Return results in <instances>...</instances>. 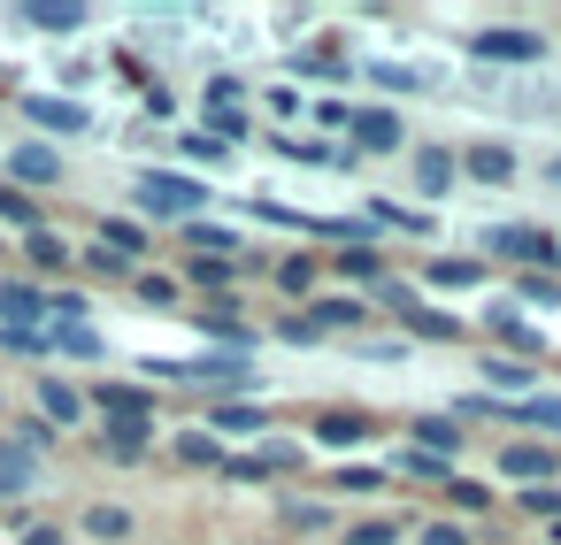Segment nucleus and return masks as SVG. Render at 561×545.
Returning <instances> with one entry per match:
<instances>
[{
    "instance_id": "obj_1",
    "label": "nucleus",
    "mask_w": 561,
    "mask_h": 545,
    "mask_svg": "<svg viewBox=\"0 0 561 545\" xmlns=\"http://www.w3.org/2000/svg\"><path fill=\"white\" fill-rule=\"evenodd\" d=\"M131 200H139L147 216H185V223H193V216L208 208V185H201V177H170V170H139V177H131Z\"/></svg>"
},
{
    "instance_id": "obj_2",
    "label": "nucleus",
    "mask_w": 561,
    "mask_h": 545,
    "mask_svg": "<svg viewBox=\"0 0 561 545\" xmlns=\"http://www.w3.org/2000/svg\"><path fill=\"white\" fill-rule=\"evenodd\" d=\"M154 376H178V384H231L247 392L254 384V361L247 353H193V361H147Z\"/></svg>"
},
{
    "instance_id": "obj_3",
    "label": "nucleus",
    "mask_w": 561,
    "mask_h": 545,
    "mask_svg": "<svg viewBox=\"0 0 561 545\" xmlns=\"http://www.w3.org/2000/svg\"><path fill=\"white\" fill-rule=\"evenodd\" d=\"M500 476H507L515 491L553 484V476H561V453H553L546 438H500Z\"/></svg>"
},
{
    "instance_id": "obj_4",
    "label": "nucleus",
    "mask_w": 561,
    "mask_h": 545,
    "mask_svg": "<svg viewBox=\"0 0 561 545\" xmlns=\"http://www.w3.org/2000/svg\"><path fill=\"white\" fill-rule=\"evenodd\" d=\"M484 254H500V262H530V269H546V277H553V262H561V239H546V231H523V223H492V231H484Z\"/></svg>"
},
{
    "instance_id": "obj_5",
    "label": "nucleus",
    "mask_w": 561,
    "mask_h": 545,
    "mask_svg": "<svg viewBox=\"0 0 561 545\" xmlns=\"http://www.w3.org/2000/svg\"><path fill=\"white\" fill-rule=\"evenodd\" d=\"M469 55H477V62H546V39L523 32V24H492V32L469 39Z\"/></svg>"
},
{
    "instance_id": "obj_6",
    "label": "nucleus",
    "mask_w": 561,
    "mask_h": 545,
    "mask_svg": "<svg viewBox=\"0 0 561 545\" xmlns=\"http://www.w3.org/2000/svg\"><path fill=\"white\" fill-rule=\"evenodd\" d=\"M9 185H62V154L47 147V139H24V147H9Z\"/></svg>"
},
{
    "instance_id": "obj_7",
    "label": "nucleus",
    "mask_w": 561,
    "mask_h": 545,
    "mask_svg": "<svg viewBox=\"0 0 561 545\" xmlns=\"http://www.w3.org/2000/svg\"><path fill=\"white\" fill-rule=\"evenodd\" d=\"M354 147L362 154H400L408 147V124L392 108H354Z\"/></svg>"
},
{
    "instance_id": "obj_8",
    "label": "nucleus",
    "mask_w": 561,
    "mask_h": 545,
    "mask_svg": "<svg viewBox=\"0 0 561 545\" xmlns=\"http://www.w3.org/2000/svg\"><path fill=\"white\" fill-rule=\"evenodd\" d=\"M208 430H216V438H254V445H262V438H270V407H254V399H224V407L208 415Z\"/></svg>"
},
{
    "instance_id": "obj_9",
    "label": "nucleus",
    "mask_w": 561,
    "mask_h": 545,
    "mask_svg": "<svg viewBox=\"0 0 561 545\" xmlns=\"http://www.w3.org/2000/svg\"><path fill=\"white\" fill-rule=\"evenodd\" d=\"M500 422H523V430H538V438H561V392L507 399V407H500Z\"/></svg>"
},
{
    "instance_id": "obj_10",
    "label": "nucleus",
    "mask_w": 561,
    "mask_h": 545,
    "mask_svg": "<svg viewBox=\"0 0 561 545\" xmlns=\"http://www.w3.org/2000/svg\"><path fill=\"white\" fill-rule=\"evenodd\" d=\"M24 116L39 124V131H85L93 116H85V101H62V93H32L24 101Z\"/></svg>"
},
{
    "instance_id": "obj_11",
    "label": "nucleus",
    "mask_w": 561,
    "mask_h": 545,
    "mask_svg": "<svg viewBox=\"0 0 561 545\" xmlns=\"http://www.w3.org/2000/svg\"><path fill=\"white\" fill-rule=\"evenodd\" d=\"M454 177H461V154H446V147H423V154H415V193L446 200V193H454Z\"/></svg>"
},
{
    "instance_id": "obj_12",
    "label": "nucleus",
    "mask_w": 561,
    "mask_h": 545,
    "mask_svg": "<svg viewBox=\"0 0 561 545\" xmlns=\"http://www.w3.org/2000/svg\"><path fill=\"white\" fill-rule=\"evenodd\" d=\"M461 177H477V185H507V177H515V147H500V139L469 147V154H461Z\"/></svg>"
},
{
    "instance_id": "obj_13",
    "label": "nucleus",
    "mask_w": 561,
    "mask_h": 545,
    "mask_svg": "<svg viewBox=\"0 0 561 545\" xmlns=\"http://www.w3.org/2000/svg\"><path fill=\"white\" fill-rule=\"evenodd\" d=\"M85 407H101L108 422H124V415H154V392H139V384H93Z\"/></svg>"
},
{
    "instance_id": "obj_14",
    "label": "nucleus",
    "mask_w": 561,
    "mask_h": 545,
    "mask_svg": "<svg viewBox=\"0 0 561 545\" xmlns=\"http://www.w3.org/2000/svg\"><path fill=\"white\" fill-rule=\"evenodd\" d=\"M39 315H47L39 285H0V331H39Z\"/></svg>"
},
{
    "instance_id": "obj_15",
    "label": "nucleus",
    "mask_w": 561,
    "mask_h": 545,
    "mask_svg": "<svg viewBox=\"0 0 561 545\" xmlns=\"http://www.w3.org/2000/svg\"><path fill=\"white\" fill-rule=\"evenodd\" d=\"M39 415L70 430V422H85V392H78V384H62V376H39Z\"/></svg>"
},
{
    "instance_id": "obj_16",
    "label": "nucleus",
    "mask_w": 561,
    "mask_h": 545,
    "mask_svg": "<svg viewBox=\"0 0 561 545\" xmlns=\"http://www.w3.org/2000/svg\"><path fill=\"white\" fill-rule=\"evenodd\" d=\"M16 24H32V32H85V9L78 0H32V9H16Z\"/></svg>"
},
{
    "instance_id": "obj_17",
    "label": "nucleus",
    "mask_w": 561,
    "mask_h": 545,
    "mask_svg": "<svg viewBox=\"0 0 561 545\" xmlns=\"http://www.w3.org/2000/svg\"><path fill=\"white\" fill-rule=\"evenodd\" d=\"M423 285H438V292H461V285H484V262H469V254H431V269H423Z\"/></svg>"
},
{
    "instance_id": "obj_18",
    "label": "nucleus",
    "mask_w": 561,
    "mask_h": 545,
    "mask_svg": "<svg viewBox=\"0 0 561 545\" xmlns=\"http://www.w3.org/2000/svg\"><path fill=\"white\" fill-rule=\"evenodd\" d=\"M377 422L369 415H354V407H331V415H316V445H362Z\"/></svg>"
},
{
    "instance_id": "obj_19",
    "label": "nucleus",
    "mask_w": 561,
    "mask_h": 545,
    "mask_svg": "<svg viewBox=\"0 0 561 545\" xmlns=\"http://www.w3.org/2000/svg\"><path fill=\"white\" fill-rule=\"evenodd\" d=\"M154 445V415H124V422H108V461H139Z\"/></svg>"
},
{
    "instance_id": "obj_20",
    "label": "nucleus",
    "mask_w": 561,
    "mask_h": 545,
    "mask_svg": "<svg viewBox=\"0 0 561 545\" xmlns=\"http://www.w3.org/2000/svg\"><path fill=\"white\" fill-rule=\"evenodd\" d=\"M392 476H408V484H438V491H446L454 461H438V453H423V445H400V453H392Z\"/></svg>"
},
{
    "instance_id": "obj_21",
    "label": "nucleus",
    "mask_w": 561,
    "mask_h": 545,
    "mask_svg": "<svg viewBox=\"0 0 561 545\" xmlns=\"http://www.w3.org/2000/svg\"><path fill=\"white\" fill-rule=\"evenodd\" d=\"M78 530H85V537H101V545H116V537H131L139 522H131V507H116V499H93Z\"/></svg>"
},
{
    "instance_id": "obj_22",
    "label": "nucleus",
    "mask_w": 561,
    "mask_h": 545,
    "mask_svg": "<svg viewBox=\"0 0 561 545\" xmlns=\"http://www.w3.org/2000/svg\"><path fill=\"white\" fill-rule=\"evenodd\" d=\"M39 484V453H24V445H0V499H24Z\"/></svg>"
},
{
    "instance_id": "obj_23",
    "label": "nucleus",
    "mask_w": 561,
    "mask_h": 545,
    "mask_svg": "<svg viewBox=\"0 0 561 545\" xmlns=\"http://www.w3.org/2000/svg\"><path fill=\"white\" fill-rule=\"evenodd\" d=\"M270 147H277V154H293L300 170H346V154H339L331 139H285V131H277Z\"/></svg>"
},
{
    "instance_id": "obj_24",
    "label": "nucleus",
    "mask_w": 561,
    "mask_h": 545,
    "mask_svg": "<svg viewBox=\"0 0 561 545\" xmlns=\"http://www.w3.org/2000/svg\"><path fill=\"white\" fill-rule=\"evenodd\" d=\"M400 323H408V338H438V346H454V338H461V323H454L446 308H431V300H415Z\"/></svg>"
},
{
    "instance_id": "obj_25",
    "label": "nucleus",
    "mask_w": 561,
    "mask_h": 545,
    "mask_svg": "<svg viewBox=\"0 0 561 545\" xmlns=\"http://www.w3.org/2000/svg\"><path fill=\"white\" fill-rule=\"evenodd\" d=\"M415 445L438 453V461H454V453H461V422H454V415H415Z\"/></svg>"
},
{
    "instance_id": "obj_26",
    "label": "nucleus",
    "mask_w": 561,
    "mask_h": 545,
    "mask_svg": "<svg viewBox=\"0 0 561 545\" xmlns=\"http://www.w3.org/2000/svg\"><path fill=\"white\" fill-rule=\"evenodd\" d=\"M101 246L124 254V262H139V254H147V223H131V216H101Z\"/></svg>"
},
{
    "instance_id": "obj_27",
    "label": "nucleus",
    "mask_w": 561,
    "mask_h": 545,
    "mask_svg": "<svg viewBox=\"0 0 561 545\" xmlns=\"http://www.w3.org/2000/svg\"><path fill=\"white\" fill-rule=\"evenodd\" d=\"M185 254H216V262H239V239H231L224 223H201V216H193V223H185Z\"/></svg>"
},
{
    "instance_id": "obj_28",
    "label": "nucleus",
    "mask_w": 561,
    "mask_h": 545,
    "mask_svg": "<svg viewBox=\"0 0 561 545\" xmlns=\"http://www.w3.org/2000/svg\"><path fill=\"white\" fill-rule=\"evenodd\" d=\"M47 346H55V353H70V361H101V353H108L93 323H55V338H47Z\"/></svg>"
},
{
    "instance_id": "obj_29",
    "label": "nucleus",
    "mask_w": 561,
    "mask_h": 545,
    "mask_svg": "<svg viewBox=\"0 0 561 545\" xmlns=\"http://www.w3.org/2000/svg\"><path fill=\"white\" fill-rule=\"evenodd\" d=\"M170 453H178L185 468H224V461H231V453L216 445V430H178V445H170Z\"/></svg>"
},
{
    "instance_id": "obj_30",
    "label": "nucleus",
    "mask_w": 561,
    "mask_h": 545,
    "mask_svg": "<svg viewBox=\"0 0 561 545\" xmlns=\"http://www.w3.org/2000/svg\"><path fill=\"white\" fill-rule=\"evenodd\" d=\"M308 323H316V331H362V323H369V308H362V300H316V308H308Z\"/></svg>"
},
{
    "instance_id": "obj_31",
    "label": "nucleus",
    "mask_w": 561,
    "mask_h": 545,
    "mask_svg": "<svg viewBox=\"0 0 561 545\" xmlns=\"http://www.w3.org/2000/svg\"><path fill=\"white\" fill-rule=\"evenodd\" d=\"M0 223H16V231H24V239H32V231H39V200H32V193H24V185H9V177H0Z\"/></svg>"
},
{
    "instance_id": "obj_32",
    "label": "nucleus",
    "mask_w": 561,
    "mask_h": 545,
    "mask_svg": "<svg viewBox=\"0 0 561 545\" xmlns=\"http://www.w3.org/2000/svg\"><path fill=\"white\" fill-rule=\"evenodd\" d=\"M331 269H339V277H354V285H369V292L385 285V254H377V246H354V254H339Z\"/></svg>"
},
{
    "instance_id": "obj_33",
    "label": "nucleus",
    "mask_w": 561,
    "mask_h": 545,
    "mask_svg": "<svg viewBox=\"0 0 561 545\" xmlns=\"http://www.w3.org/2000/svg\"><path fill=\"white\" fill-rule=\"evenodd\" d=\"M201 116H208V139H247V108H231V101H201Z\"/></svg>"
},
{
    "instance_id": "obj_34",
    "label": "nucleus",
    "mask_w": 561,
    "mask_h": 545,
    "mask_svg": "<svg viewBox=\"0 0 561 545\" xmlns=\"http://www.w3.org/2000/svg\"><path fill=\"white\" fill-rule=\"evenodd\" d=\"M484 384H492V399H500V392H523V384H530V361H500V353H484Z\"/></svg>"
},
{
    "instance_id": "obj_35",
    "label": "nucleus",
    "mask_w": 561,
    "mask_h": 545,
    "mask_svg": "<svg viewBox=\"0 0 561 545\" xmlns=\"http://www.w3.org/2000/svg\"><path fill=\"white\" fill-rule=\"evenodd\" d=\"M277 514H285L293 530H331V507H323V499H308V491H293V499H285Z\"/></svg>"
},
{
    "instance_id": "obj_36",
    "label": "nucleus",
    "mask_w": 561,
    "mask_h": 545,
    "mask_svg": "<svg viewBox=\"0 0 561 545\" xmlns=\"http://www.w3.org/2000/svg\"><path fill=\"white\" fill-rule=\"evenodd\" d=\"M515 507L530 522H561V484H530V491H515Z\"/></svg>"
},
{
    "instance_id": "obj_37",
    "label": "nucleus",
    "mask_w": 561,
    "mask_h": 545,
    "mask_svg": "<svg viewBox=\"0 0 561 545\" xmlns=\"http://www.w3.org/2000/svg\"><path fill=\"white\" fill-rule=\"evenodd\" d=\"M369 223H392V231H415V239H431V231H438L431 216H415V208H392V200H377V208H369Z\"/></svg>"
},
{
    "instance_id": "obj_38",
    "label": "nucleus",
    "mask_w": 561,
    "mask_h": 545,
    "mask_svg": "<svg viewBox=\"0 0 561 545\" xmlns=\"http://www.w3.org/2000/svg\"><path fill=\"white\" fill-rule=\"evenodd\" d=\"M446 499H454L461 514H484V507H492V484H477V476H446Z\"/></svg>"
},
{
    "instance_id": "obj_39",
    "label": "nucleus",
    "mask_w": 561,
    "mask_h": 545,
    "mask_svg": "<svg viewBox=\"0 0 561 545\" xmlns=\"http://www.w3.org/2000/svg\"><path fill=\"white\" fill-rule=\"evenodd\" d=\"M339 545H400V522H385V514H369V522H346V537Z\"/></svg>"
},
{
    "instance_id": "obj_40",
    "label": "nucleus",
    "mask_w": 561,
    "mask_h": 545,
    "mask_svg": "<svg viewBox=\"0 0 561 545\" xmlns=\"http://www.w3.org/2000/svg\"><path fill=\"white\" fill-rule=\"evenodd\" d=\"M24 254H32L39 269H70V246H62L55 231H32V239H24Z\"/></svg>"
},
{
    "instance_id": "obj_41",
    "label": "nucleus",
    "mask_w": 561,
    "mask_h": 545,
    "mask_svg": "<svg viewBox=\"0 0 561 545\" xmlns=\"http://www.w3.org/2000/svg\"><path fill=\"white\" fill-rule=\"evenodd\" d=\"M131 285H139V300H147V308H178V277H162V269H139Z\"/></svg>"
},
{
    "instance_id": "obj_42",
    "label": "nucleus",
    "mask_w": 561,
    "mask_h": 545,
    "mask_svg": "<svg viewBox=\"0 0 561 545\" xmlns=\"http://www.w3.org/2000/svg\"><path fill=\"white\" fill-rule=\"evenodd\" d=\"M293 70L300 78H339L346 62H339V47H308V55H293Z\"/></svg>"
},
{
    "instance_id": "obj_43",
    "label": "nucleus",
    "mask_w": 561,
    "mask_h": 545,
    "mask_svg": "<svg viewBox=\"0 0 561 545\" xmlns=\"http://www.w3.org/2000/svg\"><path fill=\"white\" fill-rule=\"evenodd\" d=\"M277 285H285V292H316V262H308V254H285V262H277Z\"/></svg>"
},
{
    "instance_id": "obj_44",
    "label": "nucleus",
    "mask_w": 561,
    "mask_h": 545,
    "mask_svg": "<svg viewBox=\"0 0 561 545\" xmlns=\"http://www.w3.org/2000/svg\"><path fill=\"white\" fill-rule=\"evenodd\" d=\"M515 292H523L530 308H553V300H561V277H546V269H530V277H515Z\"/></svg>"
},
{
    "instance_id": "obj_45",
    "label": "nucleus",
    "mask_w": 561,
    "mask_h": 545,
    "mask_svg": "<svg viewBox=\"0 0 561 545\" xmlns=\"http://www.w3.org/2000/svg\"><path fill=\"white\" fill-rule=\"evenodd\" d=\"M385 476H392V468H369V461H354V468H339L331 484H339V491H385Z\"/></svg>"
},
{
    "instance_id": "obj_46",
    "label": "nucleus",
    "mask_w": 561,
    "mask_h": 545,
    "mask_svg": "<svg viewBox=\"0 0 561 545\" xmlns=\"http://www.w3.org/2000/svg\"><path fill=\"white\" fill-rule=\"evenodd\" d=\"M0 346H9L16 361H39L47 353V331H0Z\"/></svg>"
},
{
    "instance_id": "obj_47",
    "label": "nucleus",
    "mask_w": 561,
    "mask_h": 545,
    "mask_svg": "<svg viewBox=\"0 0 561 545\" xmlns=\"http://www.w3.org/2000/svg\"><path fill=\"white\" fill-rule=\"evenodd\" d=\"M323 131H354V101H308Z\"/></svg>"
},
{
    "instance_id": "obj_48",
    "label": "nucleus",
    "mask_w": 561,
    "mask_h": 545,
    "mask_svg": "<svg viewBox=\"0 0 561 545\" xmlns=\"http://www.w3.org/2000/svg\"><path fill=\"white\" fill-rule=\"evenodd\" d=\"M277 338H285V346H323V331H316L308 315H277Z\"/></svg>"
},
{
    "instance_id": "obj_49",
    "label": "nucleus",
    "mask_w": 561,
    "mask_h": 545,
    "mask_svg": "<svg viewBox=\"0 0 561 545\" xmlns=\"http://www.w3.org/2000/svg\"><path fill=\"white\" fill-rule=\"evenodd\" d=\"M415 545H469V530L438 514V522H423V530H415Z\"/></svg>"
},
{
    "instance_id": "obj_50",
    "label": "nucleus",
    "mask_w": 561,
    "mask_h": 545,
    "mask_svg": "<svg viewBox=\"0 0 561 545\" xmlns=\"http://www.w3.org/2000/svg\"><path fill=\"white\" fill-rule=\"evenodd\" d=\"M377 85H385V93H415V85H423V70H400V62H377Z\"/></svg>"
},
{
    "instance_id": "obj_51",
    "label": "nucleus",
    "mask_w": 561,
    "mask_h": 545,
    "mask_svg": "<svg viewBox=\"0 0 561 545\" xmlns=\"http://www.w3.org/2000/svg\"><path fill=\"white\" fill-rule=\"evenodd\" d=\"M178 147H185V162H224V139H208V131H185Z\"/></svg>"
},
{
    "instance_id": "obj_52",
    "label": "nucleus",
    "mask_w": 561,
    "mask_h": 545,
    "mask_svg": "<svg viewBox=\"0 0 561 545\" xmlns=\"http://www.w3.org/2000/svg\"><path fill=\"white\" fill-rule=\"evenodd\" d=\"M16 445H24V453H47V445H55V430H47L39 415H24V422H16Z\"/></svg>"
},
{
    "instance_id": "obj_53",
    "label": "nucleus",
    "mask_w": 561,
    "mask_h": 545,
    "mask_svg": "<svg viewBox=\"0 0 561 545\" xmlns=\"http://www.w3.org/2000/svg\"><path fill=\"white\" fill-rule=\"evenodd\" d=\"M262 101H270V116H277V124H285V116H300V108H308V101H300V93H293V85H270V93H262Z\"/></svg>"
},
{
    "instance_id": "obj_54",
    "label": "nucleus",
    "mask_w": 561,
    "mask_h": 545,
    "mask_svg": "<svg viewBox=\"0 0 561 545\" xmlns=\"http://www.w3.org/2000/svg\"><path fill=\"white\" fill-rule=\"evenodd\" d=\"M377 300H385L392 315H408V308H415V285H400V277H385V285H377Z\"/></svg>"
},
{
    "instance_id": "obj_55",
    "label": "nucleus",
    "mask_w": 561,
    "mask_h": 545,
    "mask_svg": "<svg viewBox=\"0 0 561 545\" xmlns=\"http://www.w3.org/2000/svg\"><path fill=\"white\" fill-rule=\"evenodd\" d=\"M16 545H70V530H62V522H24Z\"/></svg>"
},
{
    "instance_id": "obj_56",
    "label": "nucleus",
    "mask_w": 561,
    "mask_h": 545,
    "mask_svg": "<svg viewBox=\"0 0 561 545\" xmlns=\"http://www.w3.org/2000/svg\"><path fill=\"white\" fill-rule=\"evenodd\" d=\"M85 269H101V277H131V262H124V254H108V246H93V254H85Z\"/></svg>"
},
{
    "instance_id": "obj_57",
    "label": "nucleus",
    "mask_w": 561,
    "mask_h": 545,
    "mask_svg": "<svg viewBox=\"0 0 561 545\" xmlns=\"http://www.w3.org/2000/svg\"><path fill=\"white\" fill-rule=\"evenodd\" d=\"M546 177H553V185H561V162H553V170H546Z\"/></svg>"
}]
</instances>
